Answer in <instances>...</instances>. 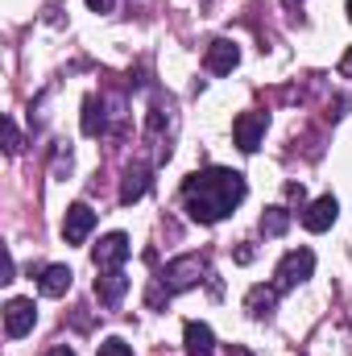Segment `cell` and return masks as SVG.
I'll list each match as a JSON object with an SVG mask.
<instances>
[{
	"label": "cell",
	"instance_id": "obj_19",
	"mask_svg": "<svg viewBox=\"0 0 352 356\" xmlns=\"http://www.w3.org/2000/svg\"><path fill=\"white\" fill-rule=\"evenodd\" d=\"M286 195H290L294 203H303V182H286Z\"/></svg>",
	"mask_w": 352,
	"mask_h": 356
},
{
	"label": "cell",
	"instance_id": "obj_14",
	"mask_svg": "<svg viewBox=\"0 0 352 356\" xmlns=\"http://www.w3.org/2000/svg\"><path fill=\"white\" fill-rule=\"evenodd\" d=\"M145 191H150V170H141V166H137V170H129V175H125V186H120V203H137Z\"/></svg>",
	"mask_w": 352,
	"mask_h": 356
},
{
	"label": "cell",
	"instance_id": "obj_5",
	"mask_svg": "<svg viewBox=\"0 0 352 356\" xmlns=\"http://www.w3.org/2000/svg\"><path fill=\"white\" fill-rule=\"evenodd\" d=\"M129 253H133L129 236H125V232H108V236L95 245L91 261H95V269H120L125 261H129Z\"/></svg>",
	"mask_w": 352,
	"mask_h": 356
},
{
	"label": "cell",
	"instance_id": "obj_1",
	"mask_svg": "<svg viewBox=\"0 0 352 356\" xmlns=\"http://www.w3.org/2000/svg\"><path fill=\"white\" fill-rule=\"evenodd\" d=\"M245 191H249L245 175L211 166V170H199L182 182V207L195 224H220L224 216H232V207L245 199Z\"/></svg>",
	"mask_w": 352,
	"mask_h": 356
},
{
	"label": "cell",
	"instance_id": "obj_22",
	"mask_svg": "<svg viewBox=\"0 0 352 356\" xmlns=\"http://www.w3.org/2000/svg\"><path fill=\"white\" fill-rule=\"evenodd\" d=\"M340 71H344V79H352V50L344 54V63H340Z\"/></svg>",
	"mask_w": 352,
	"mask_h": 356
},
{
	"label": "cell",
	"instance_id": "obj_7",
	"mask_svg": "<svg viewBox=\"0 0 352 356\" xmlns=\"http://www.w3.org/2000/svg\"><path fill=\"white\" fill-rule=\"evenodd\" d=\"M91 228H95V211H91L88 203H71L67 216H63V236H67V245H83L91 236Z\"/></svg>",
	"mask_w": 352,
	"mask_h": 356
},
{
	"label": "cell",
	"instance_id": "obj_16",
	"mask_svg": "<svg viewBox=\"0 0 352 356\" xmlns=\"http://www.w3.org/2000/svg\"><path fill=\"white\" fill-rule=\"evenodd\" d=\"M104 129H108V116H104V104H99V99L91 95L88 104H83V133H88V137H99Z\"/></svg>",
	"mask_w": 352,
	"mask_h": 356
},
{
	"label": "cell",
	"instance_id": "obj_18",
	"mask_svg": "<svg viewBox=\"0 0 352 356\" xmlns=\"http://www.w3.org/2000/svg\"><path fill=\"white\" fill-rule=\"evenodd\" d=\"M4 149H8V154H21V133H17L13 120H4Z\"/></svg>",
	"mask_w": 352,
	"mask_h": 356
},
{
	"label": "cell",
	"instance_id": "obj_13",
	"mask_svg": "<svg viewBox=\"0 0 352 356\" xmlns=\"http://www.w3.org/2000/svg\"><path fill=\"white\" fill-rule=\"evenodd\" d=\"M71 277H75V273H71L67 266H46L42 277H38V290L50 294V298H63V294L71 290Z\"/></svg>",
	"mask_w": 352,
	"mask_h": 356
},
{
	"label": "cell",
	"instance_id": "obj_2",
	"mask_svg": "<svg viewBox=\"0 0 352 356\" xmlns=\"http://www.w3.org/2000/svg\"><path fill=\"white\" fill-rule=\"evenodd\" d=\"M203 257H195V253H186V257H175L170 266L158 273V290L150 294V302H162V294L170 298V294H182V290H191V286H199L203 282Z\"/></svg>",
	"mask_w": 352,
	"mask_h": 356
},
{
	"label": "cell",
	"instance_id": "obj_25",
	"mask_svg": "<svg viewBox=\"0 0 352 356\" xmlns=\"http://www.w3.org/2000/svg\"><path fill=\"white\" fill-rule=\"evenodd\" d=\"M349 21H352V0H349Z\"/></svg>",
	"mask_w": 352,
	"mask_h": 356
},
{
	"label": "cell",
	"instance_id": "obj_20",
	"mask_svg": "<svg viewBox=\"0 0 352 356\" xmlns=\"http://www.w3.org/2000/svg\"><path fill=\"white\" fill-rule=\"evenodd\" d=\"M237 261L249 266V261H253V245H241V249H237Z\"/></svg>",
	"mask_w": 352,
	"mask_h": 356
},
{
	"label": "cell",
	"instance_id": "obj_10",
	"mask_svg": "<svg viewBox=\"0 0 352 356\" xmlns=\"http://www.w3.org/2000/svg\"><path fill=\"white\" fill-rule=\"evenodd\" d=\"M125 290H129V277H125L120 269H99V277H95V298H99L104 307H116V302L125 298Z\"/></svg>",
	"mask_w": 352,
	"mask_h": 356
},
{
	"label": "cell",
	"instance_id": "obj_9",
	"mask_svg": "<svg viewBox=\"0 0 352 356\" xmlns=\"http://www.w3.org/2000/svg\"><path fill=\"white\" fill-rule=\"evenodd\" d=\"M336 216H340V203H336L332 195H323V199H315V203L303 211V228H307V232H328V228L336 224Z\"/></svg>",
	"mask_w": 352,
	"mask_h": 356
},
{
	"label": "cell",
	"instance_id": "obj_6",
	"mask_svg": "<svg viewBox=\"0 0 352 356\" xmlns=\"http://www.w3.org/2000/svg\"><path fill=\"white\" fill-rule=\"evenodd\" d=\"M265 124H269V116H265V112H241V116H237V124H232V137H237V145H241L245 154H253V149L262 145Z\"/></svg>",
	"mask_w": 352,
	"mask_h": 356
},
{
	"label": "cell",
	"instance_id": "obj_15",
	"mask_svg": "<svg viewBox=\"0 0 352 356\" xmlns=\"http://www.w3.org/2000/svg\"><path fill=\"white\" fill-rule=\"evenodd\" d=\"M257 228H262V236H282V232L290 228V211H286V207H265L262 220H257Z\"/></svg>",
	"mask_w": 352,
	"mask_h": 356
},
{
	"label": "cell",
	"instance_id": "obj_12",
	"mask_svg": "<svg viewBox=\"0 0 352 356\" xmlns=\"http://www.w3.org/2000/svg\"><path fill=\"white\" fill-rule=\"evenodd\" d=\"M278 286H253L249 294H245V311L253 315V319H269L273 315V307H278Z\"/></svg>",
	"mask_w": 352,
	"mask_h": 356
},
{
	"label": "cell",
	"instance_id": "obj_21",
	"mask_svg": "<svg viewBox=\"0 0 352 356\" xmlns=\"http://www.w3.org/2000/svg\"><path fill=\"white\" fill-rule=\"evenodd\" d=\"M91 8H95V13H108V8H112V0H88Z\"/></svg>",
	"mask_w": 352,
	"mask_h": 356
},
{
	"label": "cell",
	"instance_id": "obj_3",
	"mask_svg": "<svg viewBox=\"0 0 352 356\" xmlns=\"http://www.w3.org/2000/svg\"><path fill=\"white\" fill-rule=\"evenodd\" d=\"M311 269H315V253H311V249H290V253L278 261V273H273L278 282H273V286H278V290H294L298 282L311 277Z\"/></svg>",
	"mask_w": 352,
	"mask_h": 356
},
{
	"label": "cell",
	"instance_id": "obj_4",
	"mask_svg": "<svg viewBox=\"0 0 352 356\" xmlns=\"http://www.w3.org/2000/svg\"><path fill=\"white\" fill-rule=\"evenodd\" d=\"M33 323H38V307H33V298H13V302L4 307V336H8V340L29 336Z\"/></svg>",
	"mask_w": 352,
	"mask_h": 356
},
{
	"label": "cell",
	"instance_id": "obj_24",
	"mask_svg": "<svg viewBox=\"0 0 352 356\" xmlns=\"http://www.w3.org/2000/svg\"><path fill=\"white\" fill-rule=\"evenodd\" d=\"M228 356H253V353H249V348H241V344H232V348H228Z\"/></svg>",
	"mask_w": 352,
	"mask_h": 356
},
{
	"label": "cell",
	"instance_id": "obj_26",
	"mask_svg": "<svg viewBox=\"0 0 352 356\" xmlns=\"http://www.w3.org/2000/svg\"><path fill=\"white\" fill-rule=\"evenodd\" d=\"M286 4H290V8H294V4H298V0H286Z\"/></svg>",
	"mask_w": 352,
	"mask_h": 356
},
{
	"label": "cell",
	"instance_id": "obj_23",
	"mask_svg": "<svg viewBox=\"0 0 352 356\" xmlns=\"http://www.w3.org/2000/svg\"><path fill=\"white\" fill-rule=\"evenodd\" d=\"M46 356H75V353H71L67 344H58V348H50V353H46Z\"/></svg>",
	"mask_w": 352,
	"mask_h": 356
},
{
	"label": "cell",
	"instance_id": "obj_11",
	"mask_svg": "<svg viewBox=\"0 0 352 356\" xmlns=\"http://www.w3.org/2000/svg\"><path fill=\"white\" fill-rule=\"evenodd\" d=\"M182 344H186V356H211L216 353V332L207 327V323H186V332H182Z\"/></svg>",
	"mask_w": 352,
	"mask_h": 356
},
{
	"label": "cell",
	"instance_id": "obj_8",
	"mask_svg": "<svg viewBox=\"0 0 352 356\" xmlns=\"http://www.w3.org/2000/svg\"><path fill=\"white\" fill-rule=\"evenodd\" d=\"M237 63H241V50H237V42H228V38H216V42L207 46V54H203V67H207L211 75H232Z\"/></svg>",
	"mask_w": 352,
	"mask_h": 356
},
{
	"label": "cell",
	"instance_id": "obj_17",
	"mask_svg": "<svg viewBox=\"0 0 352 356\" xmlns=\"http://www.w3.org/2000/svg\"><path fill=\"white\" fill-rule=\"evenodd\" d=\"M95 356H133V348H129L125 340H116V336H112V340H104V344H99V353H95Z\"/></svg>",
	"mask_w": 352,
	"mask_h": 356
}]
</instances>
